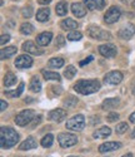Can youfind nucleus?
Instances as JSON below:
<instances>
[{
    "label": "nucleus",
    "instance_id": "1",
    "mask_svg": "<svg viewBox=\"0 0 135 157\" xmlns=\"http://www.w3.org/2000/svg\"><path fill=\"white\" fill-rule=\"evenodd\" d=\"M19 141V135L16 131L10 127H2L0 128V146L2 148H10L16 145Z\"/></svg>",
    "mask_w": 135,
    "mask_h": 157
},
{
    "label": "nucleus",
    "instance_id": "2",
    "mask_svg": "<svg viewBox=\"0 0 135 157\" xmlns=\"http://www.w3.org/2000/svg\"><path fill=\"white\" fill-rule=\"evenodd\" d=\"M74 89L80 94H91L100 89V82L97 79L89 81H79L74 84Z\"/></svg>",
    "mask_w": 135,
    "mask_h": 157
},
{
    "label": "nucleus",
    "instance_id": "3",
    "mask_svg": "<svg viewBox=\"0 0 135 157\" xmlns=\"http://www.w3.org/2000/svg\"><path fill=\"white\" fill-rule=\"evenodd\" d=\"M88 35L93 39H98V40H110L111 34L106 30H103L98 25H90L86 30Z\"/></svg>",
    "mask_w": 135,
    "mask_h": 157
},
{
    "label": "nucleus",
    "instance_id": "4",
    "mask_svg": "<svg viewBox=\"0 0 135 157\" xmlns=\"http://www.w3.org/2000/svg\"><path fill=\"white\" fill-rule=\"evenodd\" d=\"M35 118V112L33 109H24L15 117V123L18 126H26Z\"/></svg>",
    "mask_w": 135,
    "mask_h": 157
},
{
    "label": "nucleus",
    "instance_id": "5",
    "mask_svg": "<svg viewBox=\"0 0 135 157\" xmlns=\"http://www.w3.org/2000/svg\"><path fill=\"white\" fill-rule=\"evenodd\" d=\"M85 126V117L83 114H76L66 122V128L71 131H82Z\"/></svg>",
    "mask_w": 135,
    "mask_h": 157
},
{
    "label": "nucleus",
    "instance_id": "6",
    "mask_svg": "<svg viewBox=\"0 0 135 157\" xmlns=\"http://www.w3.org/2000/svg\"><path fill=\"white\" fill-rule=\"evenodd\" d=\"M58 142L59 145L64 148H68V147H71L74 145L78 143V137L73 133H60L58 136Z\"/></svg>",
    "mask_w": 135,
    "mask_h": 157
},
{
    "label": "nucleus",
    "instance_id": "7",
    "mask_svg": "<svg viewBox=\"0 0 135 157\" xmlns=\"http://www.w3.org/2000/svg\"><path fill=\"white\" fill-rule=\"evenodd\" d=\"M120 15H121L120 9L118 6H111V8L108 9L106 13L104 14V21L106 24H114L119 20Z\"/></svg>",
    "mask_w": 135,
    "mask_h": 157
},
{
    "label": "nucleus",
    "instance_id": "8",
    "mask_svg": "<svg viewBox=\"0 0 135 157\" xmlns=\"http://www.w3.org/2000/svg\"><path fill=\"white\" fill-rule=\"evenodd\" d=\"M121 81H123V73L119 72V71L109 72L104 77V82L106 84H119Z\"/></svg>",
    "mask_w": 135,
    "mask_h": 157
},
{
    "label": "nucleus",
    "instance_id": "9",
    "mask_svg": "<svg viewBox=\"0 0 135 157\" xmlns=\"http://www.w3.org/2000/svg\"><path fill=\"white\" fill-rule=\"evenodd\" d=\"M116 47L114 44H103L99 47V53L103 56V57H106V58H113L116 56Z\"/></svg>",
    "mask_w": 135,
    "mask_h": 157
},
{
    "label": "nucleus",
    "instance_id": "10",
    "mask_svg": "<svg viewBox=\"0 0 135 157\" xmlns=\"http://www.w3.org/2000/svg\"><path fill=\"white\" fill-rule=\"evenodd\" d=\"M31 65H33V58H30L29 56H26V54L19 56L15 59V67L16 68L25 69V68H30Z\"/></svg>",
    "mask_w": 135,
    "mask_h": 157
},
{
    "label": "nucleus",
    "instance_id": "11",
    "mask_svg": "<svg viewBox=\"0 0 135 157\" xmlns=\"http://www.w3.org/2000/svg\"><path fill=\"white\" fill-rule=\"evenodd\" d=\"M49 118L57 123L63 122L66 118V111L63 108H57V109H53L49 112Z\"/></svg>",
    "mask_w": 135,
    "mask_h": 157
},
{
    "label": "nucleus",
    "instance_id": "12",
    "mask_svg": "<svg viewBox=\"0 0 135 157\" xmlns=\"http://www.w3.org/2000/svg\"><path fill=\"white\" fill-rule=\"evenodd\" d=\"M134 34H135V25L134 24H126L119 30L118 36L121 39H130Z\"/></svg>",
    "mask_w": 135,
    "mask_h": 157
},
{
    "label": "nucleus",
    "instance_id": "13",
    "mask_svg": "<svg viewBox=\"0 0 135 157\" xmlns=\"http://www.w3.org/2000/svg\"><path fill=\"white\" fill-rule=\"evenodd\" d=\"M34 148H38V142L34 137H28L24 142H21L19 146L20 151H29V150H34Z\"/></svg>",
    "mask_w": 135,
    "mask_h": 157
},
{
    "label": "nucleus",
    "instance_id": "14",
    "mask_svg": "<svg viewBox=\"0 0 135 157\" xmlns=\"http://www.w3.org/2000/svg\"><path fill=\"white\" fill-rule=\"evenodd\" d=\"M121 147L120 142H105L103 145L99 146V152L100 153H105V152H110V151H115L119 150Z\"/></svg>",
    "mask_w": 135,
    "mask_h": 157
},
{
    "label": "nucleus",
    "instance_id": "15",
    "mask_svg": "<svg viewBox=\"0 0 135 157\" xmlns=\"http://www.w3.org/2000/svg\"><path fill=\"white\" fill-rule=\"evenodd\" d=\"M23 50L26 52V53L34 54V56H40V54H43V50H42V49H38L36 45H35L33 42H30V40L25 42V43L23 44Z\"/></svg>",
    "mask_w": 135,
    "mask_h": 157
},
{
    "label": "nucleus",
    "instance_id": "16",
    "mask_svg": "<svg viewBox=\"0 0 135 157\" xmlns=\"http://www.w3.org/2000/svg\"><path fill=\"white\" fill-rule=\"evenodd\" d=\"M51 39H53V34L50 32H44L36 36V43L42 47H45L51 42Z\"/></svg>",
    "mask_w": 135,
    "mask_h": 157
},
{
    "label": "nucleus",
    "instance_id": "17",
    "mask_svg": "<svg viewBox=\"0 0 135 157\" xmlns=\"http://www.w3.org/2000/svg\"><path fill=\"white\" fill-rule=\"evenodd\" d=\"M71 11L76 18H83L86 14V9L82 3H73L71 4Z\"/></svg>",
    "mask_w": 135,
    "mask_h": 157
},
{
    "label": "nucleus",
    "instance_id": "18",
    "mask_svg": "<svg viewBox=\"0 0 135 157\" xmlns=\"http://www.w3.org/2000/svg\"><path fill=\"white\" fill-rule=\"evenodd\" d=\"M60 27H61L64 30H76V28H78V23H76L74 19L66 18V19L61 20Z\"/></svg>",
    "mask_w": 135,
    "mask_h": 157
},
{
    "label": "nucleus",
    "instance_id": "19",
    "mask_svg": "<svg viewBox=\"0 0 135 157\" xmlns=\"http://www.w3.org/2000/svg\"><path fill=\"white\" fill-rule=\"evenodd\" d=\"M84 3L86 5V8H89L90 10H95V9L100 10L105 5L104 0H84Z\"/></svg>",
    "mask_w": 135,
    "mask_h": 157
},
{
    "label": "nucleus",
    "instance_id": "20",
    "mask_svg": "<svg viewBox=\"0 0 135 157\" xmlns=\"http://www.w3.org/2000/svg\"><path fill=\"white\" fill-rule=\"evenodd\" d=\"M120 103V99L119 98H106L103 104H101V108L103 109H113V108H116Z\"/></svg>",
    "mask_w": 135,
    "mask_h": 157
},
{
    "label": "nucleus",
    "instance_id": "21",
    "mask_svg": "<svg viewBox=\"0 0 135 157\" xmlns=\"http://www.w3.org/2000/svg\"><path fill=\"white\" fill-rule=\"evenodd\" d=\"M110 133H111V129L109 127L104 126L101 128H98L95 132L93 133V137L94 138H106L108 136H110Z\"/></svg>",
    "mask_w": 135,
    "mask_h": 157
},
{
    "label": "nucleus",
    "instance_id": "22",
    "mask_svg": "<svg viewBox=\"0 0 135 157\" xmlns=\"http://www.w3.org/2000/svg\"><path fill=\"white\" fill-rule=\"evenodd\" d=\"M16 52H18L16 47H13V45L11 47H6V48L2 49V52H0V57H2V59H8V58H10L13 56H15Z\"/></svg>",
    "mask_w": 135,
    "mask_h": 157
},
{
    "label": "nucleus",
    "instance_id": "23",
    "mask_svg": "<svg viewBox=\"0 0 135 157\" xmlns=\"http://www.w3.org/2000/svg\"><path fill=\"white\" fill-rule=\"evenodd\" d=\"M50 17V9L49 8H42L36 13V20L38 21H46Z\"/></svg>",
    "mask_w": 135,
    "mask_h": 157
},
{
    "label": "nucleus",
    "instance_id": "24",
    "mask_svg": "<svg viewBox=\"0 0 135 157\" xmlns=\"http://www.w3.org/2000/svg\"><path fill=\"white\" fill-rule=\"evenodd\" d=\"M29 89L34 93H39L40 90H42V83H40L38 77H33L31 78L30 84H29Z\"/></svg>",
    "mask_w": 135,
    "mask_h": 157
},
{
    "label": "nucleus",
    "instance_id": "25",
    "mask_svg": "<svg viewBox=\"0 0 135 157\" xmlns=\"http://www.w3.org/2000/svg\"><path fill=\"white\" fill-rule=\"evenodd\" d=\"M16 83V77L14 73H11V72H8L4 77V86L5 87H11V86H14Z\"/></svg>",
    "mask_w": 135,
    "mask_h": 157
},
{
    "label": "nucleus",
    "instance_id": "26",
    "mask_svg": "<svg viewBox=\"0 0 135 157\" xmlns=\"http://www.w3.org/2000/svg\"><path fill=\"white\" fill-rule=\"evenodd\" d=\"M43 75L46 81H60V74L57 72H49V71H42Z\"/></svg>",
    "mask_w": 135,
    "mask_h": 157
},
{
    "label": "nucleus",
    "instance_id": "27",
    "mask_svg": "<svg viewBox=\"0 0 135 157\" xmlns=\"http://www.w3.org/2000/svg\"><path fill=\"white\" fill-rule=\"evenodd\" d=\"M55 10H57V14L59 17H64V15H66V13H68V4L65 2H60V3L57 4Z\"/></svg>",
    "mask_w": 135,
    "mask_h": 157
},
{
    "label": "nucleus",
    "instance_id": "28",
    "mask_svg": "<svg viewBox=\"0 0 135 157\" xmlns=\"http://www.w3.org/2000/svg\"><path fill=\"white\" fill-rule=\"evenodd\" d=\"M34 32V27L30 23H23L20 25V33L24 35H30Z\"/></svg>",
    "mask_w": 135,
    "mask_h": 157
},
{
    "label": "nucleus",
    "instance_id": "29",
    "mask_svg": "<svg viewBox=\"0 0 135 157\" xmlns=\"http://www.w3.org/2000/svg\"><path fill=\"white\" fill-rule=\"evenodd\" d=\"M48 65L50 68H61L64 65V59L63 58H51L48 62Z\"/></svg>",
    "mask_w": 135,
    "mask_h": 157
},
{
    "label": "nucleus",
    "instance_id": "30",
    "mask_svg": "<svg viewBox=\"0 0 135 157\" xmlns=\"http://www.w3.org/2000/svg\"><path fill=\"white\" fill-rule=\"evenodd\" d=\"M53 142H54V136L53 135H46V136H44L43 138H42V146L43 147H45V148H48V147H51L53 146Z\"/></svg>",
    "mask_w": 135,
    "mask_h": 157
},
{
    "label": "nucleus",
    "instance_id": "31",
    "mask_svg": "<svg viewBox=\"0 0 135 157\" xmlns=\"http://www.w3.org/2000/svg\"><path fill=\"white\" fill-rule=\"evenodd\" d=\"M75 74H76V68L74 67V65H68L66 69L64 71V75H65V78H68V79L74 78Z\"/></svg>",
    "mask_w": 135,
    "mask_h": 157
},
{
    "label": "nucleus",
    "instance_id": "32",
    "mask_svg": "<svg viewBox=\"0 0 135 157\" xmlns=\"http://www.w3.org/2000/svg\"><path fill=\"white\" fill-rule=\"evenodd\" d=\"M24 83H20V86H19V88H18V90H14V92H10V90H6L5 92V96L6 97H19L21 93H23V90H24Z\"/></svg>",
    "mask_w": 135,
    "mask_h": 157
},
{
    "label": "nucleus",
    "instance_id": "33",
    "mask_svg": "<svg viewBox=\"0 0 135 157\" xmlns=\"http://www.w3.org/2000/svg\"><path fill=\"white\" fill-rule=\"evenodd\" d=\"M82 36H83V34L80 33V32H78V30H73V32H70L69 34H68V39H69V40H71V42L80 40V39H82Z\"/></svg>",
    "mask_w": 135,
    "mask_h": 157
},
{
    "label": "nucleus",
    "instance_id": "34",
    "mask_svg": "<svg viewBox=\"0 0 135 157\" xmlns=\"http://www.w3.org/2000/svg\"><path fill=\"white\" fill-rule=\"evenodd\" d=\"M76 103H78V99H76L75 97L70 96V97H68V98L64 101V106L68 107V108H73Z\"/></svg>",
    "mask_w": 135,
    "mask_h": 157
},
{
    "label": "nucleus",
    "instance_id": "35",
    "mask_svg": "<svg viewBox=\"0 0 135 157\" xmlns=\"http://www.w3.org/2000/svg\"><path fill=\"white\" fill-rule=\"evenodd\" d=\"M128 128H129V126H128V123H126V122L119 123V124L116 126V133L123 135V133H125L126 131H128Z\"/></svg>",
    "mask_w": 135,
    "mask_h": 157
},
{
    "label": "nucleus",
    "instance_id": "36",
    "mask_svg": "<svg viewBox=\"0 0 135 157\" xmlns=\"http://www.w3.org/2000/svg\"><path fill=\"white\" fill-rule=\"evenodd\" d=\"M21 14H23L24 18H31V15H33V8H31V6H25V8H23Z\"/></svg>",
    "mask_w": 135,
    "mask_h": 157
},
{
    "label": "nucleus",
    "instance_id": "37",
    "mask_svg": "<svg viewBox=\"0 0 135 157\" xmlns=\"http://www.w3.org/2000/svg\"><path fill=\"white\" fill-rule=\"evenodd\" d=\"M65 44V38L63 35H58L55 39V47L57 48H63Z\"/></svg>",
    "mask_w": 135,
    "mask_h": 157
},
{
    "label": "nucleus",
    "instance_id": "38",
    "mask_svg": "<svg viewBox=\"0 0 135 157\" xmlns=\"http://www.w3.org/2000/svg\"><path fill=\"white\" fill-rule=\"evenodd\" d=\"M106 118H108V121H109V122H115V121L119 120V114L115 113V112H113V113H109V114H108Z\"/></svg>",
    "mask_w": 135,
    "mask_h": 157
},
{
    "label": "nucleus",
    "instance_id": "39",
    "mask_svg": "<svg viewBox=\"0 0 135 157\" xmlns=\"http://www.w3.org/2000/svg\"><path fill=\"white\" fill-rule=\"evenodd\" d=\"M9 40H10V35H9V34H3V35H2V39H0V44L5 45Z\"/></svg>",
    "mask_w": 135,
    "mask_h": 157
},
{
    "label": "nucleus",
    "instance_id": "40",
    "mask_svg": "<svg viewBox=\"0 0 135 157\" xmlns=\"http://www.w3.org/2000/svg\"><path fill=\"white\" fill-rule=\"evenodd\" d=\"M42 118H43V117L42 116H38V117H35V118H34V122H33V127H35L36 124H39L40 122H42Z\"/></svg>",
    "mask_w": 135,
    "mask_h": 157
},
{
    "label": "nucleus",
    "instance_id": "41",
    "mask_svg": "<svg viewBox=\"0 0 135 157\" xmlns=\"http://www.w3.org/2000/svg\"><path fill=\"white\" fill-rule=\"evenodd\" d=\"M93 60V57L90 56V57H88L85 60H82V62H80V65H85V64H88V63H90Z\"/></svg>",
    "mask_w": 135,
    "mask_h": 157
},
{
    "label": "nucleus",
    "instance_id": "42",
    "mask_svg": "<svg viewBox=\"0 0 135 157\" xmlns=\"http://www.w3.org/2000/svg\"><path fill=\"white\" fill-rule=\"evenodd\" d=\"M0 104H2V107H0V111H5L6 109V107H8V103L5 102V101H2V102H0Z\"/></svg>",
    "mask_w": 135,
    "mask_h": 157
},
{
    "label": "nucleus",
    "instance_id": "43",
    "mask_svg": "<svg viewBox=\"0 0 135 157\" xmlns=\"http://www.w3.org/2000/svg\"><path fill=\"white\" fill-rule=\"evenodd\" d=\"M38 3L42 4V5H46V4H50L51 3V0H38Z\"/></svg>",
    "mask_w": 135,
    "mask_h": 157
},
{
    "label": "nucleus",
    "instance_id": "44",
    "mask_svg": "<svg viewBox=\"0 0 135 157\" xmlns=\"http://www.w3.org/2000/svg\"><path fill=\"white\" fill-rule=\"evenodd\" d=\"M53 88V90H54V92H55V93H58V94H60L61 93V89H60V87H51Z\"/></svg>",
    "mask_w": 135,
    "mask_h": 157
},
{
    "label": "nucleus",
    "instance_id": "45",
    "mask_svg": "<svg viewBox=\"0 0 135 157\" xmlns=\"http://www.w3.org/2000/svg\"><path fill=\"white\" fill-rule=\"evenodd\" d=\"M129 120H130V122H131V123H135V112L130 114V117H129Z\"/></svg>",
    "mask_w": 135,
    "mask_h": 157
},
{
    "label": "nucleus",
    "instance_id": "46",
    "mask_svg": "<svg viewBox=\"0 0 135 157\" xmlns=\"http://www.w3.org/2000/svg\"><path fill=\"white\" fill-rule=\"evenodd\" d=\"M131 92H133V94L135 96V82L133 83V88H131Z\"/></svg>",
    "mask_w": 135,
    "mask_h": 157
},
{
    "label": "nucleus",
    "instance_id": "47",
    "mask_svg": "<svg viewBox=\"0 0 135 157\" xmlns=\"http://www.w3.org/2000/svg\"><path fill=\"white\" fill-rule=\"evenodd\" d=\"M121 157H133V155H131V153H126V155H124V156H121Z\"/></svg>",
    "mask_w": 135,
    "mask_h": 157
},
{
    "label": "nucleus",
    "instance_id": "48",
    "mask_svg": "<svg viewBox=\"0 0 135 157\" xmlns=\"http://www.w3.org/2000/svg\"><path fill=\"white\" fill-rule=\"evenodd\" d=\"M131 138H135V128H134V131L131 132Z\"/></svg>",
    "mask_w": 135,
    "mask_h": 157
},
{
    "label": "nucleus",
    "instance_id": "49",
    "mask_svg": "<svg viewBox=\"0 0 135 157\" xmlns=\"http://www.w3.org/2000/svg\"><path fill=\"white\" fill-rule=\"evenodd\" d=\"M133 8H135V0H134V2H133Z\"/></svg>",
    "mask_w": 135,
    "mask_h": 157
},
{
    "label": "nucleus",
    "instance_id": "50",
    "mask_svg": "<svg viewBox=\"0 0 135 157\" xmlns=\"http://www.w3.org/2000/svg\"><path fill=\"white\" fill-rule=\"evenodd\" d=\"M68 157H75V156H68Z\"/></svg>",
    "mask_w": 135,
    "mask_h": 157
},
{
    "label": "nucleus",
    "instance_id": "51",
    "mask_svg": "<svg viewBox=\"0 0 135 157\" xmlns=\"http://www.w3.org/2000/svg\"><path fill=\"white\" fill-rule=\"evenodd\" d=\"M14 2H18V0H14Z\"/></svg>",
    "mask_w": 135,
    "mask_h": 157
}]
</instances>
